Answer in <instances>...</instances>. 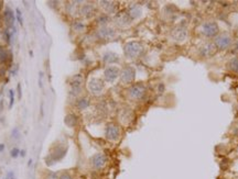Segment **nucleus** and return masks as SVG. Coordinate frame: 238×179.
<instances>
[{"label":"nucleus","mask_w":238,"mask_h":179,"mask_svg":"<svg viewBox=\"0 0 238 179\" xmlns=\"http://www.w3.org/2000/svg\"><path fill=\"white\" fill-rule=\"evenodd\" d=\"M144 45L138 41L127 42L124 46V54L128 60H136L144 54Z\"/></svg>","instance_id":"1"},{"label":"nucleus","mask_w":238,"mask_h":179,"mask_svg":"<svg viewBox=\"0 0 238 179\" xmlns=\"http://www.w3.org/2000/svg\"><path fill=\"white\" fill-rule=\"evenodd\" d=\"M147 94V87L144 84H136L130 86L127 90V95L131 100H141Z\"/></svg>","instance_id":"2"},{"label":"nucleus","mask_w":238,"mask_h":179,"mask_svg":"<svg viewBox=\"0 0 238 179\" xmlns=\"http://www.w3.org/2000/svg\"><path fill=\"white\" fill-rule=\"evenodd\" d=\"M214 45L216 49L219 51H225L229 49L233 44V39L228 33H219V34L214 39Z\"/></svg>","instance_id":"3"},{"label":"nucleus","mask_w":238,"mask_h":179,"mask_svg":"<svg viewBox=\"0 0 238 179\" xmlns=\"http://www.w3.org/2000/svg\"><path fill=\"white\" fill-rule=\"evenodd\" d=\"M202 34L208 39H215L219 34V26L215 21H206L202 24Z\"/></svg>","instance_id":"4"},{"label":"nucleus","mask_w":238,"mask_h":179,"mask_svg":"<svg viewBox=\"0 0 238 179\" xmlns=\"http://www.w3.org/2000/svg\"><path fill=\"white\" fill-rule=\"evenodd\" d=\"M120 81L124 85H130L134 83V78H136V69L134 66H125L124 68L120 71Z\"/></svg>","instance_id":"5"},{"label":"nucleus","mask_w":238,"mask_h":179,"mask_svg":"<svg viewBox=\"0 0 238 179\" xmlns=\"http://www.w3.org/2000/svg\"><path fill=\"white\" fill-rule=\"evenodd\" d=\"M107 162H108L107 156L104 153L94 154L90 157V159H89V164L92 166V168L95 169V170H102L106 166Z\"/></svg>","instance_id":"6"},{"label":"nucleus","mask_w":238,"mask_h":179,"mask_svg":"<svg viewBox=\"0 0 238 179\" xmlns=\"http://www.w3.org/2000/svg\"><path fill=\"white\" fill-rule=\"evenodd\" d=\"M105 137L111 142L118 141L120 137V128L116 123H108L105 128Z\"/></svg>","instance_id":"7"},{"label":"nucleus","mask_w":238,"mask_h":179,"mask_svg":"<svg viewBox=\"0 0 238 179\" xmlns=\"http://www.w3.org/2000/svg\"><path fill=\"white\" fill-rule=\"evenodd\" d=\"M216 52H217V49L213 42H205L198 47V54L202 58H209L214 56Z\"/></svg>","instance_id":"8"},{"label":"nucleus","mask_w":238,"mask_h":179,"mask_svg":"<svg viewBox=\"0 0 238 179\" xmlns=\"http://www.w3.org/2000/svg\"><path fill=\"white\" fill-rule=\"evenodd\" d=\"M120 68L116 65L107 66L104 70V78L107 83H114L116 79L120 77Z\"/></svg>","instance_id":"9"},{"label":"nucleus","mask_w":238,"mask_h":179,"mask_svg":"<svg viewBox=\"0 0 238 179\" xmlns=\"http://www.w3.org/2000/svg\"><path fill=\"white\" fill-rule=\"evenodd\" d=\"M105 89V83L104 80L99 79V78H92L88 81V90L90 94L95 96L102 95Z\"/></svg>","instance_id":"10"},{"label":"nucleus","mask_w":238,"mask_h":179,"mask_svg":"<svg viewBox=\"0 0 238 179\" xmlns=\"http://www.w3.org/2000/svg\"><path fill=\"white\" fill-rule=\"evenodd\" d=\"M82 86H83V77L82 75H76L71 80V90L69 94L72 96H78L82 92Z\"/></svg>","instance_id":"11"},{"label":"nucleus","mask_w":238,"mask_h":179,"mask_svg":"<svg viewBox=\"0 0 238 179\" xmlns=\"http://www.w3.org/2000/svg\"><path fill=\"white\" fill-rule=\"evenodd\" d=\"M96 35H97V37L98 39H100V40H111V39H114L115 35H116V31L113 29V28H110V26H100L98 30H97V32H96Z\"/></svg>","instance_id":"12"},{"label":"nucleus","mask_w":238,"mask_h":179,"mask_svg":"<svg viewBox=\"0 0 238 179\" xmlns=\"http://www.w3.org/2000/svg\"><path fill=\"white\" fill-rule=\"evenodd\" d=\"M171 37L174 42H184L188 37V30L183 26H176L171 32Z\"/></svg>","instance_id":"13"},{"label":"nucleus","mask_w":238,"mask_h":179,"mask_svg":"<svg viewBox=\"0 0 238 179\" xmlns=\"http://www.w3.org/2000/svg\"><path fill=\"white\" fill-rule=\"evenodd\" d=\"M131 19L130 17L128 15L127 12H120V13H117L116 17H115V22L119 25V26H128L131 23Z\"/></svg>","instance_id":"14"},{"label":"nucleus","mask_w":238,"mask_h":179,"mask_svg":"<svg viewBox=\"0 0 238 179\" xmlns=\"http://www.w3.org/2000/svg\"><path fill=\"white\" fill-rule=\"evenodd\" d=\"M95 12H96L95 6L92 3H84L79 8V13L84 18H92L93 15H95Z\"/></svg>","instance_id":"15"},{"label":"nucleus","mask_w":238,"mask_h":179,"mask_svg":"<svg viewBox=\"0 0 238 179\" xmlns=\"http://www.w3.org/2000/svg\"><path fill=\"white\" fill-rule=\"evenodd\" d=\"M128 15L130 17L131 20H136L141 17L142 15V9L139 5H131L128 7V11H127Z\"/></svg>","instance_id":"16"},{"label":"nucleus","mask_w":238,"mask_h":179,"mask_svg":"<svg viewBox=\"0 0 238 179\" xmlns=\"http://www.w3.org/2000/svg\"><path fill=\"white\" fill-rule=\"evenodd\" d=\"M134 119V113L132 110L130 109H123L119 113V120L120 122H123L124 124H128Z\"/></svg>","instance_id":"17"},{"label":"nucleus","mask_w":238,"mask_h":179,"mask_svg":"<svg viewBox=\"0 0 238 179\" xmlns=\"http://www.w3.org/2000/svg\"><path fill=\"white\" fill-rule=\"evenodd\" d=\"M103 62L106 64H115L119 62V56L116 53L111 52V51H107L105 52L103 55Z\"/></svg>","instance_id":"18"},{"label":"nucleus","mask_w":238,"mask_h":179,"mask_svg":"<svg viewBox=\"0 0 238 179\" xmlns=\"http://www.w3.org/2000/svg\"><path fill=\"white\" fill-rule=\"evenodd\" d=\"M99 5H102V8L105 10L106 15H113L117 10V6L113 1H100Z\"/></svg>","instance_id":"19"},{"label":"nucleus","mask_w":238,"mask_h":179,"mask_svg":"<svg viewBox=\"0 0 238 179\" xmlns=\"http://www.w3.org/2000/svg\"><path fill=\"white\" fill-rule=\"evenodd\" d=\"M4 19L8 28H13V23H15V15L13 12L10 10L9 8H7L5 11V15H4Z\"/></svg>","instance_id":"20"},{"label":"nucleus","mask_w":238,"mask_h":179,"mask_svg":"<svg viewBox=\"0 0 238 179\" xmlns=\"http://www.w3.org/2000/svg\"><path fill=\"white\" fill-rule=\"evenodd\" d=\"M66 152H67V147H64V148H63L62 146L57 147V148L54 151V153L51 155V157L53 158V163L63 158V157L65 156V154H66Z\"/></svg>","instance_id":"21"},{"label":"nucleus","mask_w":238,"mask_h":179,"mask_svg":"<svg viewBox=\"0 0 238 179\" xmlns=\"http://www.w3.org/2000/svg\"><path fill=\"white\" fill-rule=\"evenodd\" d=\"M77 122H78L77 117H76L75 114H72V113L67 114L66 117H65V119H64L65 125H66V126H69V128H75V126L77 125Z\"/></svg>","instance_id":"22"},{"label":"nucleus","mask_w":238,"mask_h":179,"mask_svg":"<svg viewBox=\"0 0 238 179\" xmlns=\"http://www.w3.org/2000/svg\"><path fill=\"white\" fill-rule=\"evenodd\" d=\"M89 105H90V101H89L88 98H85V97L84 98H79V99L77 100V102H76V107H77V109L80 110V111L86 110Z\"/></svg>","instance_id":"23"},{"label":"nucleus","mask_w":238,"mask_h":179,"mask_svg":"<svg viewBox=\"0 0 238 179\" xmlns=\"http://www.w3.org/2000/svg\"><path fill=\"white\" fill-rule=\"evenodd\" d=\"M72 29H73V31L77 32V33H82V32H84L86 30V25H85L83 21L76 20L72 23Z\"/></svg>","instance_id":"24"},{"label":"nucleus","mask_w":238,"mask_h":179,"mask_svg":"<svg viewBox=\"0 0 238 179\" xmlns=\"http://www.w3.org/2000/svg\"><path fill=\"white\" fill-rule=\"evenodd\" d=\"M227 67L230 71L238 74V56H235L227 63Z\"/></svg>","instance_id":"25"},{"label":"nucleus","mask_w":238,"mask_h":179,"mask_svg":"<svg viewBox=\"0 0 238 179\" xmlns=\"http://www.w3.org/2000/svg\"><path fill=\"white\" fill-rule=\"evenodd\" d=\"M109 21H110V18H109V15H106V13L98 15V18H97V23H98L100 26H107Z\"/></svg>","instance_id":"26"},{"label":"nucleus","mask_w":238,"mask_h":179,"mask_svg":"<svg viewBox=\"0 0 238 179\" xmlns=\"http://www.w3.org/2000/svg\"><path fill=\"white\" fill-rule=\"evenodd\" d=\"M8 60V51L4 46H0V63H5Z\"/></svg>","instance_id":"27"},{"label":"nucleus","mask_w":238,"mask_h":179,"mask_svg":"<svg viewBox=\"0 0 238 179\" xmlns=\"http://www.w3.org/2000/svg\"><path fill=\"white\" fill-rule=\"evenodd\" d=\"M9 95H10V105H9V108H12V105H13V102H15V91L11 89L9 91Z\"/></svg>","instance_id":"28"},{"label":"nucleus","mask_w":238,"mask_h":179,"mask_svg":"<svg viewBox=\"0 0 238 179\" xmlns=\"http://www.w3.org/2000/svg\"><path fill=\"white\" fill-rule=\"evenodd\" d=\"M15 12H17V19H18V21H19V23L21 25L23 24V20H22V15H21V11H20V9H17L15 10Z\"/></svg>","instance_id":"29"},{"label":"nucleus","mask_w":238,"mask_h":179,"mask_svg":"<svg viewBox=\"0 0 238 179\" xmlns=\"http://www.w3.org/2000/svg\"><path fill=\"white\" fill-rule=\"evenodd\" d=\"M19 153H20V151H19V148H17V147H15V148H12L11 149V156L12 157H17L18 155H19Z\"/></svg>","instance_id":"30"},{"label":"nucleus","mask_w":238,"mask_h":179,"mask_svg":"<svg viewBox=\"0 0 238 179\" xmlns=\"http://www.w3.org/2000/svg\"><path fill=\"white\" fill-rule=\"evenodd\" d=\"M59 179H73V177H72L69 173H63V174L59 177Z\"/></svg>","instance_id":"31"},{"label":"nucleus","mask_w":238,"mask_h":179,"mask_svg":"<svg viewBox=\"0 0 238 179\" xmlns=\"http://www.w3.org/2000/svg\"><path fill=\"white\" fill-rule=\"evenodd\" d=\"M19 130L18 129H13V131H12V137H15V139H19Z\"/></svg>","instance_id":"32"},{"label":"nucleus","mask_w":238,"mask_h":179,"mask_svg":"<svg viewBox=\"0 0 238 179\" xmlns=\"http://www.w3.org/2000/svg\"><path fill=\"white\" fill-rule=\"evenodd\" d=\"M18 95H19V98H21V86L20 85H18Z\"/></svg>","instance_id":"33"},{"label":"nucleus","mask_w":238,"mask_h":179,"mask_svg":"<svg viewBox=\"0 0 238 179\" xmlns=\"http://www.w3.org/2000/svg\"><path fill=\"white\" fill-rule=\"evenodd\" d=\"M5 149V145L4 144H0V152H2Z\"/></svg>","instance_id":"34"},{"label":"nucleus","mask_w":238,"mask_h":179,"mask_svg":"<svg viewBox=\"0 0 238 179\" xmlns=\"http://www.w3.org/2000/svg\"><path fill=\"white\" fill-rule=\"evenodd\" d=\"M2 5H4V2H2V1H0V10H1V8H2Z\"/></svg>","instance_id":"35"}]
</instances>
